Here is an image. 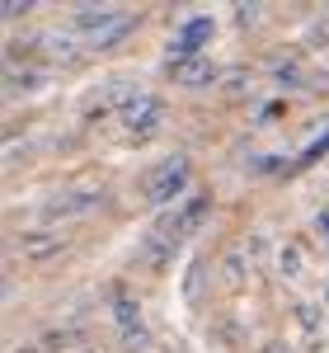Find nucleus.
Instances as JSON below:
<instances>
[{"label": "nucleus", "mask_w": 329, "mask_h": 353, "mask_svg": "<svg viewBox=\"0 0 329 353\" xmlns=\"http://www.w3.org/2000/svg\"><path fill=\"white\" fill-rule=\"evenodd\" d=\"M207 38H212V19H189V24H184V33L169 43V61H189V57L198 52Z\"/></svg>", "instance_id": "obj_5"}, {"label": "nucleus", "mask_w": 329, "mask_h": 353, "mask_svg": "<svg viewBox=\"0 0 329 353\" xmlns=\"http://www.w3.org/2000/svg\"><path fill=\"white\" fill-rule=\"evenodd\" d=\"M325 292H329V283H325Z\"/></svg>", "instance_id": "obj_21"}, {"label": "nucleus", "mask_w": 329, "mask_h": 353, "mask_svg": "<svg viewBox=\"0 0 329 353\" xmlns=\"http://www.w3.org/2000/svg\"><path fill=\"white\" fill-rule=\"evenodd\" d=\"M76 353H99V349H94V344H81V349H76Z\"/></svg>", "instance_id": "obj_19"}, {"label": "nucleus", "mask_w": 329, "mask_h": 353, "mask_svg": "<svg viewBox=\"0 0 329 353\" xmlns=\"http://www.w3.org/2000/svg\"><path fill=\"white\" fill-rule=\"evenodd\" d=\"M325 151H329V132H325V137H315V141L306 146V156H301V161H297V165H310V161H320Z\"/></svg>", "instance_id": "obj_14"}, {"label": "nucleus", "mask_w": 329, "mask_h": 353, "mask_svg": "<svg viewBox=\"0 0 329 353\" xmlns=\"http://www.w3.org/2000/svg\"><path fill=\"white\" fill-rule=\"evenodd\" d=\"M19 254H24L28 264H47V259H56L61 250H66V236L61 231H19Z\"/></svg>", "instance_id": "obj_3"}, {"label": "nucleus", "mask_w": 329, "mask_h": 353, "mask_svg": "<svg viewBox=\"0 0 329 353\" xmlns=\"http://www.w3.org/2000/svg\"><path fill=\"white\" fill-rule=\"evenodd\" d=\"M202 259H193L189 264V273H184V297H189V306H198V297H202Z\"/></svg>", "instance_id": "obj_12"}, {"label": "nucleus", "mask_w": 329, "mask_h": 353, "mask_svg": "<svg viewBox=\"0 0 329 353\" xmlns=\"http://www.w3.org/2000/svg\"><path fill=\"white\" fill-rule=\"evenodd\" d=\"M264 353H287V349H282V344L273 339V344H264Z\"/></svg>", "instance_id": "obj_17"}, {"label": "nucleus", "mask_w": 329, "mask_h": 353, "mask_svg": "<svg viewBox=\"0 0 329 353\" xmlns=\"http://www.w3.org/2000/svg\"><path fill=\"white\" fill-rule=\"evenodd\" d=\"M315 38H325V43H329V10L320 14V24H315Z\"/></svg>", "instance_id": "obj_16"}, {"label": "nucleus", "mask_w": 329, "mask_h": 353, "mask_svg": "<svg viewBox=\"0 0 329 353\" xmlns=\"http://www.w3.org/2000/svg\"><path fill=\"white\" fill-rule=\"evenodd\" d=\"M132 28H137V19H132V14H118V19H113L104 33H94V48H118V43H123Z\"/></svg>", "instance_id": "obj_9"}, {"label": "nucleus", "mask_w": 329, "mask_h": 353, "mask_svg": "<svg viewBox=\"0 0 329 353\" xmlns=\"http://www.w3.org/2000/svg\"><path fill=\"white\" fill-rule=\"evenodd\" d=\"M99 203V189H66V193H56L52 203L43 208V217L56 221V217H76V212H89Z\"/></svg>", "instance_id": "obj_4"}, {"label": "nucleus", "mask_w": 329, "mask_h": 353, "mask_svg": "<svg viewBox=\"0 0 329 353\" xmlns=\"http://www.w3.org/2000/svg\"><path fill=\"white\" fill-rule=\"evenodd\" d=\"M277 264H282V273H287V278H297V273H301V259H297V250H292V245L282 250V259H277Z\"/></svg>", "instance_id": "obj_15"}, {"label": "nucleus", "mask_w": 329, "mask_h": 353, "mask_svg": "<svg viewBox=\"0 0 329 353\" xmlns=\"http://www.w3.org/2000/svg\"><path fill=\"white\" fill-rule=\"evenodd\" d=\"M43 52L47 57H61V61H76V43H71V38H66V33H47V38H43Z\"/></svg>", "instance_id": "obj_11"}, {"label": "nucleus", "mask_w": 329, "mask_h": 353, "mask_svg": "<svg viewBox=\"0 0 329 353\" xmlns=\"http://www.w3.org/2000/svg\"><path fill=\"white\" fill-rule=\"evenodd\" d=\"M320 231H325V241H329V212H320Z\"/></svg>", "instance_id": "obj_18"}, {"label": "nucleus", "mask_w": 329, "mask_h": 353, "mask_svg": "<svg viewBox=\"0 0 329 353\" xmlns=\"http://www.w3.org/2000/svg\"><path fill=\"white\" fill-rule=\"evenodd\" d=\"M292 321L301 325V344L315 349V344H320V311H315L310 301H297V306H292Z\"/></svg>", "instance_id": "obj_8"}, {"label": "nucleus", "mask_w": 329, "mask_h": 353, "mask_svg": "<svg viewBox=\"0 0 329 353\" xmlns=\"http://www.w3.org/2000/svg\"><path fill=\"white\" fill-rule=\"evenodd\" d=\"M14 353H43V349H33V344H24V349H14Z\"/></svg>", "instance_id": "obj_20"}, {"label": "nucleus", "mask_w": 329, "mask_h": 353, "mask_svg": "<svg viewBox=\"0 0 329 353\" xmlns=\"http://www.w3.org/2000/svg\"><path fill=\"white\" fill-rule=\"evenodd\" d=\"M141 269H164V264H169V259H174V241H169V236H160V231H151V236H146V241H141Z\"/></svg>", "instance_id": "obj_7"}, {"label": "nucleus", "mask_w": 329, "mask_h": 353, "mask_svg": "<svg viewBox=\"0 0 329 353\" xmlns=\"http://www.w3.org/2000/svg\"><path fill=\"white\" fill-rule=\"evenodd\" d=\"M184 184H189V161H184V156H169V161H160L156 170H146L141 198H146L151 208H160V203L174 198V193H184Z\"/></svg>", "instance_id": "obj_1"}, {"label": "nucleus", "mask_w": 329, "mask_h": 353, "mask_svg": "<svg viewBox=\"0 0 329 353\" xmlns=\"http://www.w3.org/2000/svg\"><path fill=\"white\" fill-rule=\"evenodd\" d=\"M221 283H226V288H240V283H245V254H240V250H231V254L221 259Z\"/></svg>", "instance_id": "obj_10"}, {"label": "nucleus", "mask_w": 329, "mask_h": 353, "mask_svg": "<svg viewBox=\"0 0 329 353\" xmlns=\"http://www.w3.org/2000/svg\"><path fill=\"white\" fill-rule=\"evenodd\" d=\"M43 344H47V349L52 353H61V349H81V344H76V330H52V334H47V339H43Z\"/></svg>", "instance_id": "obj_13"}, {"label": "nucleus", "mask_w": 329, "mask_h": 353, "mask_svg": "<svg viewBox=\"0 0 329 353\" xmlns=\"http://www.w3.org/2000/svg\"><path fill=\"white\" fill-rule=\"evenodd\" d=\"M160 113H164L160 99H156V94H141V90H137V94H132V99L118 109V123H123L132 137H151L156 128H160Z\"/></svg>", "instance_id": "obj_2"}, {"label": "nucleus", "mask_w": 329, "mask_h": 353, "mask_svg": "<svg viewBox=\"0 0 329 353\" xmlns=\"http://www.w3.org/2000/svg\"><path fill=\"white\" fill-rule=\"evenodd\" d=\"M169 76L193 90V85H212V81H217V66L202 61V57H189V61H169Z\"/></svg>", "instance_id": "obj_6"}]
</instances>
